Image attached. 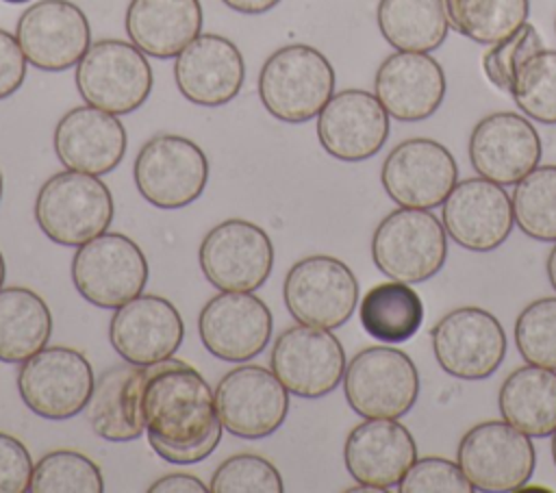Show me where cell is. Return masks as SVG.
Returning a JSON list of instances; mask_svg holds the SVG:
<instances>
[{"label": "cell", "instance_id": "1", "mask_svg": "<svg viewBox=\"0 0 556 493\" xmlns=\"http://www.w3.org/2000/svg\"><path fill=\"white\" fill-rule=\"evenodd\" d=\"M139 413L152 450L174 465L208 458L222 439L224 426L211 384L176 358L148 367Z\"/></svg>", "mask_w": 556, "mask_h": 493}, {"label": "cell", "instance_id": "2", "mask_svg": "<svg viewBox=\"0 0 556 493\" xmlns=\"http://www.w3.org/2000/svg\"><path fill=\"white\" fill-rule=\"evenodd\" d=\"M258 96L271 117L287 124L308 122L334 96V69L313 46H282L261 67Z\"/></svg>", "mask_w": 556, "mask_h": 493}, {"label": "cell", "instance_id": "3", "mask_svg": "<svg viewBox=\"0 0 556 493\" xmlns=\"http://www.w3.org/2000/svg\"><path fill=\"white\" fill-rule=\"evenodd\" d=\"M113 215L109 187L98 176L74 169L50 176L35 200V219L41 232L67 248H78L106 232Z\"/></svg>", "mask_w": 556, "mask_h": 493}, {"label": "cell", "instance_id": "4", "mask_svg": "<svg viewBox=\"0 0 556 493\" xmlns=\"http://www.w3.org/2000/svg\"><path fill=\"white\" fill-rule=\"evenodd\" d=\"M374 265L406 285L424 282L441 271L447 258V232L430 208L391 211L371 237Z\"/></svg>", "mask_w": 556, "mask_h": 493}, {"label": "cell", "instance_id": "5", "mask_svg": "<svg viewBox=\"0 0 556 493\" xmlns=\"http://www.w3.org/2000/svg\"><path fill=\"white\" fill-rule=\"evenodd\" d=\"M343 393L363 419H400L419 397V371L397 347H365L345 365Z\"/></svg>", "mask_w": 556, "mask_h": 493}, {"label": "cell", "instance_id": "6", "mask_svg": "<svg viewBox=\"0 0 556 493\" xmlns=\"http://www.w3.org/2000/svg\"><path fill=\"white\" fill-rule=\"evenodd\" d=\"M76 87L85 104L126 115L148 100L152 67L132 41L100 39L78 61Z\"/></svg>", "mask_w": 556, "mask_h": 493}, {"label": "cell", "instance_id": "7", "mask_svg": "<svg viewBox=\"0 0 556 493\" xmlns=\"http://www.w3.org/2000/svg\"><path fill=\"white\" fill-rule=\"evenodd\" d=\"M456 463L478 491H519L534 473L536 452L532 437L504 419H489L469 428L458 447Z\"/></svg>", "mask_w": 556, "mask_h": 493}, {"label": "cell", "instance_id": "8", "mask_svg": "<svg viewBox=\"0 0 556 493\" xmlns=\"http://www.w3.org/2000/svg\"><path fill=\"white\" fill-rule=\"evenodd\" d=\"M150 276L141 248L122 232H102L72 258L76 291L98 308H117L141 295Z\"/></svg>", "mask_w": 556, "mask_h": 493}, {"label": "cell", "instance_id": "9", "mask_svg": "<svg viewBox=\"0 0 556 493\" xmlns=\"http://www.w3.org/2000/svg\"><path fill=\"white\" fill-rule=\"evenodd\" d=\"M93 369L74 347H43L20 365L22 402L43 419H70L83 413L93 393Z\"/></svg>", "mask_w": 556, "mask_h": 493}, {"label": "cell", "instance_id": "10", "mask_svg": "<svg viewBox=\"0 0 556 493\" xmlns=\"http://www.w3.org/2000/svg\"><path fill=\"white\" fill-rule=\"evenodd\" d=\"M137 191L156 208H182L195 202L208 180L204 150L180 135L148 139L132 167Z\"/></svg>", "mask_w": 556, "mask_h": 493}, {"label": "cell", "instance_id": "11", "mask_svg": "<svg viewBox=\"0 0 556 493\" xmlns=\"http://www.w3.org/2000/svg\"><path fill=\"white\" fill-rule=\"evenodd\" d=\"M282 298L298 324L332 330L352 317L358 304V280L343 261L313 254L287 271Z\"/></svg>", "mask_w": 556, "mask_h": 493}, {"label": "cell", "instance_id": "12", "mask_svg": "<svg viewBox=\"0 0 556 493\" xmlns=\"http://www.w3.org/2000/svg\"><path fill=\"white\" fill-rule=\"evenodd\" d=\"M430 337L439 367L460 380L493 376L508 347L500 319L478 306L450 311L432 326Z\"/></svg>", "mask_w": 556, "mask_h": 493}, {"label": "cell", "instance_id": "13", "mask_svg": "<svg viewBox=\"0 0 556 493\" xmlns=\"http://www.w3.org/2000/svg\"><path fill=\"white\" fill-rule=\"evenodd\" d=\"M204 278L219 291H256L271 274L269 235L248 219H224L213 226L198 250Z\"/></svg>", "mask_w": 556, "mask_h": 493}, {"label": "cell", "instance_id": "14", "mask_svg": "<svg viewBox=\"0 0 556 493\" xmlns=\"http://www.w3.org/2000/svg\"><path fill=\"white\" fill-rule=\"evenodd\" d=\"M345 350L328 328L291 326L276 339L269 367L289 393L306 400L324 397L345 374Z\"/></svg>", "mask_w": 556, "mask_h": 493}, {"label": "cell", "instance_id": "15", "mask_svg": "<svg viewBox=\"0 0 556 493\" xmlns=\"http://www.w3.org/2000/svg\"><path fill=\"white\" fill-rule=\"evenodd\" d=\"M380 182L387 195L406 208H434L445 202L458 182L452 152L426 137L400 141L384 159Z\"/></svg>", "mask_w": 556, "mask_h": 493}, {"label": "cell", "instance_id": "16", "mask_svg": "<svg viewBox=\"0 0 556 493\" xmlns=\"http://www.w3.org/2000/svg\"><path fill=\"white\" fill-rule=\"evenodd\" d=\"M215 404L224 430L241 439H263L287 419L289 391L271 369L241 365L224 374Z\"/></svg>", "mask_w": 556, "mask_h": 493}, {"label": "cell", "instance_id": "17", "mask_svg": "<svg viewBox=\"0 0 556 493\" xmlns=\"http://www.w3.org/2000/svg\"><path fill=\"white\" fill-rule=\"evenodd\" d=\"M17 43L30 65L43 72H63L85 56L91 28L83 9L70 0H39L15 26Z\"/></svg>", "mask_w": 556, "mask_h": 493}, {"label": "cell", "instance_id": "18", "mask_svg": "<svg viewBox=\"0 0 556 493\" xmlns=\"http://www.w3.org/2000/svg\"><path fill=\"white\" fill-rule=\"evenodd\" d=\"M274 317L252 291H222L198 317L200 341L215 358L243 363L256 358L269 343Z\"/></svg>", "mask_w": 556, "mask_h": 493}, {"label": "cell", "instance_id": "19", "mask_svg": "<svg viewBox=\"0 0 556 493\" xmlns=\"http://www.w3.org/2000/svg\"><path fill=\"white\" fill-rule=\"evenodd\" d=\"M447 237L471 252L497 250L515 226L513 202L506 189L489 178H465L454 185L441 204Z\"/></svg>", "mask_w": 556, "mask_h": 493}, {"label": "cell", "instance_id": "20", "mask_svg": "<svg viewBox=\"0 0 556 493\" xmlns=\"http://www.w3.org/2000/svg\"><path fill=\"white\" fill-rule=\"evenodd\" d=\"M467 150L476 174L502 187L519 182L541 163L543 154L534 124L515 111L482 117L469 135Z\"/></svg>", "mask_w": 556, "mask_h": 493}, {"label": "cell", "instance_id": "21", "mask_svg": "<svg viewBox=\"0 0 556 493\" xmlns=\"http://www.w3.org/2000/svg\"><path fill=\"white\" fill-rule=\"evenodd\" d=\"M185 337L178 308L161 295H137L115 308L109 324L113 350L128 363L150 367L176 354Z\"/></svg>", "mask_w": 556, "mask_h": 493}, {"label": "cell", "instance_id": "22", "mask_svg": "<svg viewBox=\"0 0 556 493\" xmlns=\"http://www.w3.org/2000/svg\"><path fill=\"white\" fill-rule=\"evenodd\" d=\"M389 137V113L365 89L334 93L317 115V139L339 161L358 163L382 150Z\"/></svg>", "mask_w": 556, "mask_h": 493}, {"label": "cell", "instance_id": "23", "mask_svg": "<svg viewBox=\"0 0 556 493\" xmlns=\"http://www.w3.org/2000/svg\"><path fill=\"white\" fill-rule=\"evenodd\" d=\"M445 72L428 52L397 50L376 69L374 93L397 122L432 117L445 98Z\"/></svg>", "mask_w": 556, "mask_h": 493}, {"label": "cell", "instance_id": "24", "mask_svg": "<svg viewBox=\"0 0 556 493\" xmlns=\"http://www.w3.org/2000/svg\"><path fill=\"white\" fill-rule=\"evenodd\" d=\"M343 460L358 484L389 491L402 482L417 460V443L397 419H365L350 430Z\"/></svg>", "mask_w": 556, "mask_h": 493}, {"label": "cell", "instance_id": "25", "mask_svg": "<svg viewBox=\"0 0 556 493\" xmlns=\"http://www.w3.org/2000/svg\"><path fill=\"white\" fill-rule=\"evenodd\" d=\"M178 91L193 104L222 106L243 87L245 65L239 48L215 33H200L174 63Z\"/></svg>", "mask_w": 556, "mask_h": 493}, {"label": "cell", "instance_id": "26", "mask_svg": "<svg viewBox=\"0 0 556 493\" xmlns=\"http://www.w3.org/2000/svg\"><path fill=\"white\" fill-rule=\"evenodd\" d=\"M54 152L74 172L102 176L126 154V128L117 115L91 104L70 109L54 128Z\"/></svg>", "mask_w": 556, "mask_h": 493}, {"label": "cell", "instance_id": "27", "mask_svg": "<svg viewBox=\"0 0 556 493\" xmlns=\"http://www.w3.org/2000/svg\"><path fill=\"white\" fill-rule=\"evenodd\" d=\"M128 39L148 56H178L202 30L200 0H130L124 17Z\"/></svg>", "mask_w": 556, "mask_h": 493}, {"label": "cell", "instance_id": "28", "mask_svg": "<svg viewBox=\"0 0 556 493\" xmlns=\"http://www.w3.org/2000/svg\"><path fill=\"white\" fill-rule=\"evenodd\" d=\"M146 376L148 367L132 365L128 361L113 365L98 376L87 404V415L100 439L126 443L143 434L139 400Z\"/></svg>", "mask_w": 556, "mask_h": 493}, {"label": "cell", "instance_id": "29", "mask_svg": "<svg viewBox=\"0 0 556 493\" xmlns=\"http://www.w3.org/2000/svg\"><path fill=\"white\" fill-rule=\"evenodd\" d=\"M500 415L528 437H549L556 430V371L523 365L500 387Z\"/></svg>", "mask_w": 556, "mask_h": 493}, {"label": "cell", "instance_id": "30", "mask_svg": "<svg viewBox=\"0 0 556 493\" xmlns=\"http://www.w3.org/2000/svg\"><path fill=\"white\" fill-rule=\"evenodd\" d=\"M52 315L41 295L26 287L0 289V361L24 363L46 347Z\"/></svg>", "mask_w": 556, "mask_h": 493}, {"label": "cell", "instance_id": "31", "mask_svg": "<svg viewBox=\"0 0 556 493\" xmlns=\"http://www.w3.org/2000/svg\"><path fill=\"white\" fill-rule=\"evenodd\" d=\"M376 22L389 46L408 52L437 50L450 30L443 0H380Z\"/></svg>", "mask_w": 556, "mask_h": 493}, {"label": "cell", "instance_id": "32", "mask_svg": "<svg viewBox=\"0 0 556 493\" xmlns=\"http://www.w3.org/2000/svg\"><path fill=\"white\" fill-rule=\"evenodd\" d=\"M363 330L380 343H404L417 334L424 321L419 293L400 280L371 287L358 306Z\"/></svg>", "mask_w": 556, "mask_h": 493}, {"label": "cell", "instance_id": "33", "mask_svg": "<svg viewBox=\"0 0 556 493\" xmlns=\"http://www.w3.org/2000/svg\"><path fill=\"white\" fill-rule=\"evenodd\" d=\"M443 7L458 35L484 46L510 37L530 13V0H443Z\"/></svg>", "mask_w": 556, "mask_h": 493}, {"label": "cell", "instance_id": "34", "mask_svg": "<svg viewBox=\"0 0 556 493\" xmlns=\"http://www.w3.org/2000/svg\"><path fill=\"white\" fill-rule=\"evenodd\" d=\"M513 215L519 230L536 241H556V165H536L513 191Z\"/></svg>", "mask_w": 556, "mask_h": 493}, {"label": "cell", "instance_id": "35", "mask_svg": "<svg viewBox=\"0 0 556 493\" xmlns=\"http://www.w3.org/2000/svg\"><path fill=\"white\" fill-rule=\"evenodd\" d=\"M510 98L519 111L539 122L556 124V50H536L515 72Z\"/></svg>", "mask_w": 556, "mask_h": 493}, {"label": "cell", "instance_id": "36", "mask_svg": "<svg viewBox=\"0 0 556 493\" xmlns=\"http://www.w3.org/2000/svg\"><path fill=\"white\" fill-rule=\"evenodd\" d=\"M33 493H100L104 480L98 465L80 452L54 450L33 467Z\"/></svg>", "mask_w": 556, "mask_h": 493}, {"label": "cell", "instance_id": "37", "mask_svg": "<svg viewBox=\"0 0 556 493\" xmlns=\"http://www.w3.org/2000/svg\"><path fill=\"white\" fill-rule=\"evenodd\" d=\"M515 343L530 365L556 371V295L530 302L515 321Z\"/></svg>", "mask_w": 556, "mask_h": 493}, {"label": "cell", "instance_id": "38", "mask_svg": "<svg viewBox=\"0 0 556 493\" xmlns=\"http://www.w3.org/2000/svg\"><path fill=\"white\" fill-rule=\"evenodd\" d=\"M208 491L213 493H282L280 471L258 454H235L213 473Z\"/></svg>", "mask_w": 556, "mask_h": 493}, {"label": "cell", "instance_id": "39", "mask_svg": "<svg viewBox=\"0 0 556 493\" xmlns=\"http://www.w3.org/2000/svg\"><path fill=\"white\" fill-rule=\"evenodd\" d=\"M541 48L543 39L539 30L526 22L510 37L491 43V48L482 54V72L495 89L508 91L517 67Z\"/></svg>", "mask_w": 556, "mask_h": 493}, {"label": "cell", "instance_id": "40", "mask_svg": "<svg viewBox=\"0 0 556 493\" xmlns=\"http://www.w3.org/2000/svg\"><path fill=\"white\" fill-rule=\"evenodd\" d=\"M397 489L402 493H471L473 484L458 463L443 456H424L410 465Z\"/></svg>", "mask_w": 556, "mask_h": 493}, {"label": "cell", "instance_id": "41", "mask_svg": "<svg viewBox=\"0 0 556 493\" xmlns=\"http://www.w3.org/2000/svg\"><path fill=\"white\" fill-rule=\"evenodd\" d=\"M33 460L24 443L0 432V493H24L30 486Z\"/></svg>", "mask_w": 556, "mask_h": 493}, {"label": "cell", "instance_id": "42", "mask_svg": "<svg viewBox=\"0 0 556 493\" xmlns=\"http://www.w3.org/2000/svg\"><path fill=\"white\" fill-rule=\"evenodd\" d=\"M26 56L17 37L0 28V100L13 96L26 78Z\"/></svg>", "mask_w": 556, "mask_h": 493}, {"label": "cell", "instance_id": "43", "mask_svg": "<svg viewBox=\"0 0 556 493\" xmlns=\"http://www.w3.org/2000/svg\"><path fill=\"white\" fill-rule=\"evenodd\" d=\"M150 493H204L208 486L191 473H167L148 486Z\"/></svg>", "mask_w": 556, "mask_h": 493}, {"label": "cell", "instance_id": "44", "mask_svg": "<svg viewBox=\"0 0 556 493\" xmlns=\"http://www.w3.org/2000/svg\"><path fill=\"white\" fill-rule=\"evenodd\" d=\"M228 9L237 11V13H245V15H261L267 13L269 9H274L280 0H222Z\"/></svg>", "mask_w": 556, "mask_h": 493}, {"label": "cell", "instance_id": "45", "mask_svg": "<svg viewBox=\"0 0 556 493\" xmlns=\"http://www.w3.org/2000/svg\"><path fill=\"white\" fill-rule=\"evenodd\" d=\"M545 269H547V278H549V285L554 287L556 291V241H554V248L547 256V263H545Z\"/></svg>", "mask_w": 556, "mask_h": 493}, {"label": "cell", "instance_id": "46", "mask_svg": "<svg viewBox=\"0 0 556 493\" xmlns=\"http://www.w3.org/2000/svg\"><path fill=\"white\" fill-rule=\"evenodd\" d=\"M4 276H7V265H4V258H2V252H0V289L4 285Z\"/></svg>", "mask_w": 556, "mask_h": 493}, {"label": "cell", "instance_id": "47", "mask_svg": "<svg viewBox=\"0 0 556 493\" xmlns=\"http://www.w3.org/2000/svg\"><path fill=\"white\" fill-rule=\"evenodd\" d=\"M552 458H554V465H556V430L552 434Z\"/></svg>", "mask_w": 556, "mask_h": 493}, {"label": "cell", "instance_id": "48", "mask_svg": "<svg viewBox=\"0 0 556 493\" xmlns=\"http://www.w3.org/2000/svg\"><path fill=\"white\" fill-rule=\"evenodd\" d=\"M2 2H9V4H24V2H28V0H2Z\"/></svg>", "mask_w": 556, "mask_h": 493}, {"label": "cell", "instance_id": "49", "mask_svg": "<svg viewBox=\"0 0 556 493\" xmlns=\"http://www.w3.org/2000/svg\"><path fill=\"white\" fill-rule=\"evenodd\" d=\"M0 200H2V174H0Z\"/></svg>", "mask_w": 556, "mask_h": 493}, {"label": "cell", "instance_id": "50", "mask_svg": "<svg viewBox=\"0 0 556 493\" xmlns=\"http://www.w3.org/2000/svg\"><path fill=\"white\" fill-rule=\"evenodd\" d=\"M554 28H556V20H554Z\"/></svg>", "mask_w": 556, "mask_h": 493}]
</instances>
